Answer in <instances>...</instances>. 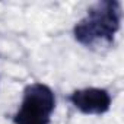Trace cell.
<instances>
[{"mask_svg":"<svg viewBox=\"0 0 124 124\" xmlns=\"http://www.w3.org/2000/svg\"><path fill=\"white\" fill-rule=\"evenodd\" d=\"M121 23V5L117 0H101L88 9L73 28L75 39L88 47H108L114 42V37Z\"/></svg>","mask_w":124,"mask_h":124,"instance_id":"6da1fadb","label":"cell"},{"mask_svg":"<svg viewBox=\"0 0 124 124\" xmlns=\"http://www.w3.org/2000/svg\"><path fill=\"white\" fill-rule=\"evenodd\" d=\"M55 108V95L44 83L35 82L23 89L19 109L13 115L15 124H50Z\"/></svg>","mask_w":124,"mask_h":124,"instance_id":"7a4b0ae2","label":"cell"},{"mask_svg":"<svg viewBox=\"0 0 124 124\" xmlns=\"http://www.w3.org/2000/svg\"><path fill=\"white\" fill-rule=\"evenodd\" d=\"M69 101L76 109L86 115H101L111 108V95L101 88H85L70 93Z\"/></svg>","mask_w":124,"mask_h":124,"instance_id":"3957f363","label":"cell"}]
</instances>
